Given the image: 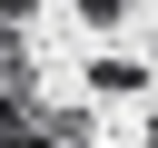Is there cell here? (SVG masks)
Segmentation results:
<instances>
[{
    "label": "cell",
    "instance_id": "1",
    "mask_svg": "<svg viewBox=\"0 0 158 148\" xmlns=\"http://www.w3.org/2000/svg\"><path fill=\"white\" fill-rule=\"evenodd\" d=\"M20 59H30V49H20V20H10V10H0V89H20V79H30V69H20Z\"/></svg>",
    "mask_w": 158,
    "mask_h": 148
},
{
    "label": "cell",
    "instance_id": "2",
    "mask_svg": "<svg viewBox=\"0 0 158 148\" xmlns=\"http://www.w3.org/2000/svg\"><path fill=\"white\" fill-rule=\"evenodd\" d=\"M79 10H89V20H118V10H128V0H79Z\"/></svg>",
    "mask_w": 158,
    "mask_h": 148
}]
</instances>
